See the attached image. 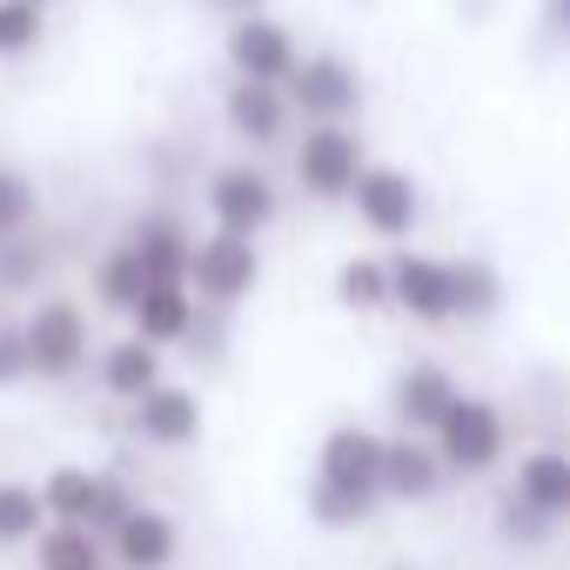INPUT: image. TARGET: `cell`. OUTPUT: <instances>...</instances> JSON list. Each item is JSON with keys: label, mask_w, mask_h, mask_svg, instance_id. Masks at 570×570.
<instances>
[{"label": "cell", "mask_w": 570, "mask_h": 570, "mask_svg": "<svg viewBox=\"0 0 570 570\" xmlns=\"http://www.w3.org/2000/svg\"><path fill=\"white\" fill-rule=\"evenodd\" d=\"M303 510L316 530H363L383 510V436L370 423H336L316 443Z\"/></svg>", "instance_id": "1"}, {"label": "cell", "mask_w": 570, "mask_h": 570, "mask_svg": "<svg viewBox=\"0 0 570 570\" xmlns=\"http://www.w3.org/2000/svg\"><path fill=\"white\" fill-rule=\"evenodd\" d=\"M430 450H436V463H443L450 483H476V476H490V470L510 456V416H503V403L463 390V396L450 403V416L430 430Z\"/></svg>", "instance_id": "2"}, {"label": "cell", "mask_w": 570, "mask_h": 570, "mask_svg": "<svg viewBox=\"0 0 570 570\" xmlns=\"http://www.w3.org/2000/svg\"><path fill=\"white\" fill-rule=\"evenodd\" d=\"M21 336H28V370L35 383H75L88 370V356L101 350L95 343V323L75 296H41L28 316H21Z\"/></svg>", "instance_id": "3"}, {"label": "cell", "mask_w": 570, "mask_h": 570, "mask_svg": "<svg viewBox=\"0 0 570 570\" xmlns=\"http://www.w3.org/2000/svg\"><path fill=\"white\" fill-rule=\"evenodd\" d=\"M41 503H48V523H75V530H95L108 537L141 497L128 490V476L115 470H88V463H55L41 476Z\"/></svg>", "instance_id": "4"}, {"label": "cell", "mask_w": 570, "mask_h": 570, "mask_svg": "<svg viewBox=\"0 0 570 570\" xmlns=\"http://www.w3.org/2000/svg\"><path fill=\"white\" fill-rule=\"evenodd\" d=\"M202 208H208V228L262 242V235L275 228V215H282V188H275V175H268L262 161L242 155V161L208 168V181H202Z\"/></svg>", "instance_id": "5"}, {"label": "cell", "mask_w": 570, "mask_h": 570, "mask_svg": "<svg viewBox=\"0 0 570 570\" xmlns=\"http://www.w3.org/2000/svg\"><path fill=\"white\" fill-rule=\"evenodd\" d=\"M289 168H296V188H303L309 202H350L356 181H363V168H370V141L356 135V121L303 128Z\"/></svg>", "instance_id": "6"}, {"label": "cell", "mask_w": 570, "mask_h": 570, "mask_svg": "<svg viewBox=\"0 0 570 570\" xmlns=\"http://www.w3.org/2000/svg\"><path fill=\"white\" fill-rule=\"evenodd\" d=\"M188 289L202 309H242L262 289V242L248 235H195V262H188Z\"/></svg>", "instance_id": "7"}, {"label": "cell", "mask_w": 570, "mask_h": 570, "mask_svg": "<svg viewBox=\"0 0 570 570\" xmlns=\"http://www.w3.org/2000/svg\"><path fill=\"white\" fill-rule=\"evenodd\" d=\"M289 108H296V121L303 128H330V121H356V108H363V68L350 61V55H303V68L289 75Z\"/></svg>", "instance_id": "8"}, {"label": "cell", "mask_w": 570, "mask_h": 570, "mask_svg": "<svg viewBox=\"0 0 570 570\" xmlns=\"http://www.w3.org/2000/svg\"><path fill=\"white\" fill-rule=\"evenodd\" d=\"M350 208H356V222H363L376 242L410 248V235H416V222H423V181H416L410 168H396V161H370L363 181H356V195H350Z\"/></svg>", "instance_id": "9"}, {"label": "cell", "mask_w": 570, "mask_h": 570, "mask_svg": "<svg viewBox=\"0 0 570 570\" xmlns=\"http://www.w3.org/2000/svg\"><path fill=\"white\" fill-rule=\"evenodd\" d=\"M222 61H228V81H268V88H289V75L303 68V41L289 35V21L248 14V21H228Z\"/></svg>", "instance_id": "10"}, {"label": "cell", "mask_w": 570, "mask_h": 570, "mask_svg": "<svg viewBox=\"0 0 570 570\" xmlns=\"http://www.w3.org/2000/svg\"><path fill=\"white\" fill-rule=\"evenodd\" d=\"M390 309L410 316L416 330H443V323H456V309H450V255L396 248V255H390Z\"/></svg>", "instance_id": "11"}, {"label": "cell", "mask_w": 570, "mask_h": 570, "mask_svg": "<svg viewBox=\"0 0 570 570\" xmlns=\"http://www.w3.org/2000/svg\"><path fill=\"white\" fill-rule=\"evenodd\" d=\"M202 430H208V410H202V396L188 383H161V390H148L128 410V436L148 443V450H168V456L175 450H195Z\"/></svg>", "instance_id": "12"}, {"label": "cell", "mask_w": 570, "mask_h": 570, "mask_svg": "<svg viewBox=\"0 0 570 570\" xmlns=\"http://www.w3.org/2000/svg\"><path fill=\"white\" fill-rule=\"evenodd\" d=\"M222 128L242 141V148H275V141H289V128H296V108H289V95L282 88H268V81H228L222 88Z\"/></svg>", "instance_id": "13"}, {"label": "cell", "mask_w": 570, "mask_h": 570, "mask_svg": "<svg viewBox=\"0 0 570 570\" xmlns=\"http://www.w3.org/2000/svg\"><path fill=\"white\" fill-rule=\"evenodd\" d=\"M463 396V383L443 370V363H430V356H416V363H403L396 370V383H390V416H396V430L403 436H430L443 416H450V403Z\"/></svg>", "instance_id": "14"}, {"label": "cell", "mask_w": 570, "mask_h": 570, "mask_svg": "<svg viewBox=\"0 0 570 570\" xmlns=\"http://www.w3.org/2000/svg\"><path fill=\"white\" fill-rule=\"evenodd\" d=\"M175 557H181V523L155 503H135L108 530V563L115 570H175Z\"/></svg>", "instance_id": "15"}, {"label": "cell", "mask_w": 570, "mask_h": 570, "mask_svg": "<svg viewBox=\"0 0 570 570\" xmlns=\"http://www.w3.org/2000/svg\"><path fill=\"white\" fill-rule=\"evenodd\" d=\"M195 330H202V303H195L188 282H148V296H141L135 316H128V336L155 343L161 356L181 350V343H195Z\"/></svg>", "instance_id": "16"}, {"label": "cell", "mask_w": 570, "mask_h": 570, "mask_svg": "<svg viewBox=\"0 0 570 570\" xmlns=\"http://www.w3.org/2000/svg\"><path fill=\"white\" fill-rule=\"evenodd\" d=\"M121 242L141 255L148 282H188V262H195V228H188L181 215L148 208V215H135V222L121 228Z\"/></svg>", "instance_id": "17"}, {"label": "cell", "mask_w": 570, "mask_h": 570, "mask_svg": "<svg viewBox=\"0 0 570 570\" xmlns=\"http://www.w3.org/2000/svg\"><path fill=\"white\" fill-rule=\"evenodd\" d=\"M510 497H523L537 517H550V523L563 530V523H570V450H563V443H530V450L517 456Z\"/></svg>", "instance_id": "18"}, {"label": "cell", "mask_w": 570, "mask_h": 570, "mask_svg": "<svg viewBox=\"0 0 570 570\" xmlns=\"http://www.w3.org/2000/svg\"><path fill=\"white\" fill-rule=\"evenodd\" d=\"M95 376H101V390H108L121 410H135L148 390H161V383H168V363H161V350H155V343H141V336H115V343H101Z\"/></svg>", "instance_id": "19"}, {"label": "cell", "mask_w": 570, "mask_h": 570, "mask_svg": "<svg viewBox=\"0 0 570 570\" xmlns=\"http://www.w3.org/2000/svg\"><path fill=\"white\" fill-rule=\"evenodd\" d=\"M443 463L430 450V436H383V503H430L443 490Z\"/></svg>", "instance_id": "20"}, {"label": "cell", "mask_w": 570, "mask_h": 570, "mask_svg": "<svg viewBox=\"0 0 570 570\" xmlns=\"http://www.w3.org/2000/svg\"><path fill=\"white\" fill-rule=\"evenodd\" d=\"M503 303H510V282H503L497 262L450 255V309H456V323H490V316H503Z\"/></svg>", "instance_id": "21"}, {"label": "cell", "mask_w": 570, "mask_h": 570, "mask_svg": "<svg viewBox=\"0 0 570 570\" xmlns=\"http://www.w3.org/2000/svg\"><path fill=\"white\" fill-rule=\"evenodd\" d=\"M88 296H95V309H108V316H135V303L148 296V268H141V255H135L128 242H115V248L95 255Z\"/></svg>", "instance_id": "22"}, {"label": "cell", "mask_w": 570, "mask_h": 570, "mask_svg": "<svg viewBox=\"0 0 570 570\" xmlns=\"http://www.w3.org/2000/svg\"><path fill=\"white\" fill-rule=\"evenodd\" d=\"M330 289H336V309H350V316L390 309V255H343Z\"/></svg>", "instance_id": "23"}, {"label": "cell", "mask_w": 570, "mask_h": 570, "mask_svg": "<svg viewBox=\"0 0 570 570\" xmlns=\"http://www.w3.org/2000/svg\"><path fill=\"white\" fill-rule=\"evenodd\" d=\"M35 570H115L108 563V537L75 530V523H48L35 537Z\"/></svg>", "instance_id": "24"}, {"label": "cell", "mask_w": 570, "mask_h": 570, "mask_svg": "<svg viewBox=\"0 0 570 570\" xmlns=\"http://www.w3.org/2000/svg\"><path fill=\"white\" fill-rule=\"evenodd\" d=\"M41 530H48L41 483L0 476V550H35V537H41Z\"/></svg>", "instance_id": "25"}, {"label": "cell", "mask_w": 570, "mask_h": 570, "mask_svg": "<svg viewBox=\"0 0 570 570\" xmlns=\"http://www.w3.org/2000/svg\"><path fill=\"white\" fill-rule=\"evenodd\" d=\"M41 275H48V248L28 235H0V296H35L41 289Z\"/></svg>", "instance_id": "26"}, {"label": "cell", "mask_w": 570, "mask_h": 570, "mask_svg": "<svg viewBox=\"0 0 570 570\" xmlns=\"http://www.w3.org/2000/svg\"><path fill=\"white\" fill-rule=\"evenodd\" d=\"M48 41V8L35 0H0V61H28Z\"/></svg>", "instance_id": "27"}, {"label": "cell", "mask_w": 570, "mask_h": 570, "mask_svg": "<svg viewBox=\"0 0 570 570\" xmlns=\"http://www.w3.org/2000/svg\"><path fill=\"white\" fill-rule=\"evenodd\" d=\"M497 537H503L510 550H543V543L557 537V523H550V517H537L523 497H510V490H503V497H497Z\"/></svg>", "instance_id": "28"}, {"label": "cell", "mask_w": 570, "mask_h": 570, "mask_svg": "<svg viewBox=\"0 0 570 570\" xmlns=\"http://www.w3.org/2000/svg\"><path fill=\"white\" fill-rule=\"evenodd\" d=\"M35 215H41L35 181H28V175H14V168H0V235H28V228H35Z\"/></svg>", "instance_id": "29"}, {"label": "cell", "mask_w": 570, "mask_h": 570, "mask_svg": "<svg viewBox=\"0 0 570 570\" xmlns=\"http://www.w3.org/2000/svg\"><path fill=\"white\" fill-rule=\"evenodd\" d=\"M35 370H28V336H21V323H0V390H14V383H28Z\"/></svg>", "instance_id": "30"}, {"label": "cell", "mask_w": 570, "mask_h": 570, "mask_svg": "<svg viewBox=\"0 0 570 570\" xmlns=\"http://www.w3.org/2000/svg\"><path fill=\"white\" fill-rule=\"evenodd\" d=\"M537 28H543V41L570 48V0H537Z\"/></svg>", "instance_id": "31"}, {"label": "cell", "mask_w": 570, "mask_h": 570, "mask_svg": "<svg viewBox=\"0 0 570 570\" xmlns=\"http://www.w3.org/2000/svg\"><path fill=\"white\" fill-rule=\"evenodd\" d=\"M215 21H248V14H268V0H202Z\"/></svg>", "instance_id": "32"}, {"label": "cell", "mask_w": 570, "mask_h": 570, "mask_svg": "<svg viewBox=\"0 0 570 570\" xmlns=\"http://www.w3.org/2000/svg\"><path fill=\"white\" fill-rule=\"evenodd\" d=\"M35 8H61V0H35Z\"/></svg>", "instance_id": "33"}, {"label": "cell", "mask_w": 570, "mask_h": 570, "mask_svg": "<svg viewBox=\"0 0 570 570\" xmlns=\"http://www.w3.org/2000/svg\"><path fill=\"white\" fill-rule=\"evenodd\" d=\"M390 570H416V563H390Z\"/></svg>", "instance_id": "34"}]
</instances>
